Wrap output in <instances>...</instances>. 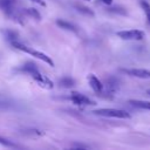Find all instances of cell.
Wrapping results in <instances>:
<instances>
[{"label":"cell","instance_id":"obj_19","mask_svg":"<svg viewBox=\"0 0 150 150\" xmlns=\"http://www.w3.org/2000/svg\"><path fill=\"white\" fill-rule=\"evenodd\" d=\"M102 2H103V4H105V5H111L112 0H102Z\"/></svg>","mask_w":150,"mask_h":150},{"label":"cell","instance_id":"obj_7","mask_svg":"<svg viewBox=\"0 0 150 150\" xmlns=\"http://www.w3.org/2000/svg\"><path fill=\"white\" fill-rule=\"evenodd\" d=\"M70 100L75 103V104H80V105H91V104H95V102L93 100H90L89 97L80 94V93H71L70 95Z\"/></svg>","mask_w":150,"mask_h":150},{"label":"cell","instance_id":"obj_20","mask_svg":"<svg viewBox=\"0 0 150 150\" xmlns=\"http://www.w3.org/2000/svg\"><path fill=\"white\" fill-rule=\"evenodd\" d=\"M32 1H34V2H38V4H40V5H43V6H45V2H43L42 0H32Z\"/></svg>","mask_w":150,"mask_h":150},{"label":"cell","instance_id":"obj_14","mask_svg":"<svg viewBox=\"0 0 150 150\" xmlns=\"http://www.w3.org/2000/svg\"><path fill=\"white\" fill-rule=\"evenodd\" d=\"M26 13H27L29 16H32L33 19L38 20V21L41 20V15H40V13L38 12V9H35V8H27V9H26Z\"/></svg>","mask_w":150,"mask_h":150},{"label":"cell","instance_id":"obj_17","mask_svg":"<svg viewBox=\"0 0 150 150\" xmlns=\"http://www.w3.org/2000/svg\"><path fill=\"white\" fill-rule=\"evenodd\" d=\"M0 144H2V145H5V146H9V148H15V146H16V145L13 144L11 141H8L7 138H4V137H1V136H0Z\"/></svg>","mask_w":150,"mask_h":150},{"label":"cell","instance_id":"obj_10","mask_svg":"<svg viewBox=\"0 0 150 150\" xmlns=\"http://www.w3.org/2000/svg\"><path fill=\"white\" fill-rule=\"evenodd\" d=\"M56 25H57L59 27L63 28V29L71 30V32H74V33H76V32H77L76 26H75V25H73V23H70V22H68V21H64V20H56Z\"/></svg>","mask_w":150,"mask_h":150},{"label":"cell","instance_id":"obj_11","mask_svg":"<svg viewBox=\"0 0 150 150\" xmlns=\"http://www.w3.org/2000/svg\"><path fill=\"white\" fill-rule=\"evenodd\" d=\"M75 8H76V11H77V12H80V13H82V14L94 16V12H93L90 8L86 7V6H82V5H76V6H75Z\"/></svg>","mask_w":150,"mask_h":150},{"label":"cell","instance_id":"obj_12","mask_svg":"<svg viewBox=\"0 0 150 150\" xmlns=\"http://www.w3.org/2000/svg\"><path fill=\"white\" fill-rule=\"evenodd\" d=\"M59 82H60V86H62L64 88H70V87H73L75 84V81L71 77H63Z\"/></svg>","mask_w":150,"mask_h":150},{"label":"cell","instance_id":"obj_13","mask_svg":"<svg viewBox=\"0 0 150 150\" xmlns=\"http://www.w3.org/2000/svg\"><path fill=\"white\" fill-rule=\"evenodd\" d=\"M141 6L145 13V16H146V20H148V23H150V5L149 2H146L145 0H141Z\"/></svg>","mask_w":150,"mask_h":150},{"label":"cell","instance_id":"obj_18","mask_svg":"<svg viewBox=\"0 0 150 150\" xmlns=\"http://www.w3.org/2000/svg\"><path fill=\"white\" fill-rule=\"evenodd\" d=\"M74 148H84V149H87L88 146H87V145H82V144H75Z\"/></svg>","mask_w":150,"mask_h":150},{"label":"cell","instance_id":"obj_3","mask_svg":"<svg viewBox=\"0 0 150 150\" xmlns=\"http://www.w3.org/2000/svg\"><path fill=\"white\" fill-rule=\"evenodd\" d=\"M0 9H2L9 18H13V20L20 18L16 12V0H0Z\"/></svg>","mask_w":150,"mask_h":150},{"label":"cell","instance_id":"obj_21","mask_svg":"<svg viewBox=\"0 0 150 150\" xmlns=\"http://www.w3.org/2000/svg\"><path fill=\"white\" fill-rule=\"evenodd\" d=\"M146 93H148V95H149V96H150V89H149V90H148V91H146Z\"/></svg>","mask_w":150,"mask_h":150},{"label":"cell","instance_id":"obj_16","mask_svg":"<svg viewBox=\"0 0 150 150\" xmlns=\"http://www.w3.org/2000/svg\"><path fill=\"white\" fill-rule=\"evenodd\" d=\"M109 12H112V13H117V14H122V15H127V11L123 8V7H110L108 8Z\"/></svg>","mask_w":150,"mask_h":150},{"label":"cell","instance_id":"obj_5","mask_svg":"<svg viewBox=\"0 0 150 150\" xmlns=\"http://www.w3.org/2000/svg\"><path fill=\"white\" fill-rule=\"evenodd\" d=\"M122 73L130 75L132 77L138 79H150V70L148 69H141V68H131V69H121Z\"/></svg>","mask_w":150,"mask_h":150},{"label":"cell","instance_id":"obj_8","mask_svg":"<svg viewBox=\"0 0 150 150\" xmlns=\"http://www.w3.org/2000/svg\"><path fill=\"white\" fill-rule=\"evenodd\" d=\"M88 81H89V84H90L91 89H93L95 93H97V94L102 93V90H103V84H102V82H101L94 74H89V75H88Z\"/></svg>","mask_w":150,"mask_h":150},{"label":"cell","instance_id":"obj_6","mask_svg":"<svg viewBox=\"0 0 150 150\" xmlns=\"http://www.w3.org/2000/svg\"><path fill=\"white\" fill-rule=\"evenodd\" d=\"M22 52H25V53H28V54H30V55L35 56L36 59H40V60H42L43 62L48 63L50 67H54V61H53V60H52V59H50L48 55H46V54H45V53H42V52L35 50V49H30V48H28L27 46H25V47H23Z\"/></svg>","mask_w":150,"mask_h":150},{"label":"cell","instance_id":"obj_2","mask_svg":"<svg viewBox=\"0 0 150 150\" xmlns=\"http://www.w3.org/2000/svg\"><path fill=\"white\" fill-rule=\"evenodd\" d=\"M96 115L100 116H107V117H115V118H130V114L125 110L121 109H114V108H101L93 111Z\"/></svg>","mask_w":150,"mask_h":150},{"label":"cell","instance_id":"obj_1","mask_svg":"<svg viewBox=\"0 0 150 150\" xmlns=\"http://www.w3.org/2000/svg\"><path fill=\"white\" fill-rule=\"evenodd\" d=\"M21 70L28 73V74L38 82V84H39L40 87H42V88H45V89H48V90H49V89H53V87H54L53 82H52L46 75L41 74V73L38 70L36 66H35L33 62H27V63H25L23 67L21 68Z\"/></svg>","mask_w":150,"mask_h":150},{"label":"cell","instance_id":"obj_4","mask_svg":"<svg viewBox=\"0 0 150 150\" xmlns=\"http://www.w3.org/2000/svg\"><path fill=\"white\" fill-rule=\"evenodd\" d=\"M116 35L123 40H142L145 36V33L138 29H131V30H120L116 33Z\"/></svg>","mask_w":150,"mask_h":150},{"label":"cell","instance_id":"obj_9","mask_svg":"<svg viewBox=\"0 0 150 150\" xmlns=\"http://www.w3.org/2000/svg\"><path fill=\"white\" fill-rule=\"evenodd\" d=\"M129 103L132 107L139 108V109H145V110H150V102L149 101H141V100H130Z\"/></svg>","mask_w":150,"mask_h":150},{"label":"cell","instance_id":"obj_15","mask_svg":"<svg viewBox=\"0 0 150 150\" xmlns=\"http://www.w3.org/2000/svg\"><path fill=\"white\" fill-rule=\"evenodd\" d=\"M5 36L9 42H12L14 40H18V33L14 32V30H5Z\"/></svg>","mask_w":150,"mask_h":150}]
</instances>
